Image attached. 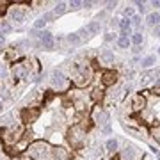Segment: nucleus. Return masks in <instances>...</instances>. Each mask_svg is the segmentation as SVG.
Listing matches in <instances>:
<instances>
[{
  "mask_svg": "<svg viewBox=\"0 0 160 160\" xmlns=\"http://www.w3.org/2000/svg\"><path fill=\"white\" fill-rule=\"evenodd\" d=\"M27 155L32 160H52V157H53V148L46 141H34L32 144H29Z\"/></svg>",
  "mask_w": 160,
  "mask_h": 160,
  "instance_id": "nucleus-1",
  "label": "nucleus"
},
{
  "mask_svg": "<svg viewBox=\"0 0 160 160\" xmlns=\"http://www.w3.org/2000/svg\"><path fill=\"white\" fill-rule=\"evenodd\" d=\"M50 84H52V89H53V91L61 92V91H68L71 80H69L68 77L61 71V69H53V71H52Z\"/></svg>",
  "mask_w": 160,
  "mask_h": 160,
  "instance_id": "nucleus-2",
  "label": "nucleus"
},
{
  "mask_svg": "<svg viewBox=\"0 0 160 160\" xmlns=\"http://www.w3.org/2000/svg\"><path fill=\"white\" fill-rule=\"evenodd\" d=\"M0 139L6 146H16L22 141V130H14V128H2L0 130Z\"/></svg>",
  "mask_w": 160,
  "mask_h": 160,
  "instance_id": "nucleus-3",
  "label": "nucleus"
},
{
  "mask_svg": "<svg viewBox=\"0 0 160 160\" xmlns=\"http://www.w3.org/2000/svg\"><path fill=\"white\" fill-rule=\"evenodd\" d=\"M68 141H69V144H71L73 148H80V146L84 144V141H86V130H84L80 125L71 126L69 132H68Z\"/></svg>",
  "mask_w": 160,
  "mask_h": 160,
  "instance_id": "nucleus-4",
  "label": "nucleus"
},
{
  "mask_svg": "<svg viewBox=\"0 0 160 160\" xmlns=\"http://www.w3.org/2000/svg\"><path fill=\"white\" fill-rule=\"evenodd\" d=\"M116 82H118V73H116L114 69H107V71H103L102 73V84L105 87L114 86Z\"/></svg>",
  "mask_w": 160,
  "mask_h": 160,
  "instance_id": "nucleus-5",
  "label": "nucleus"
},
{
  "mask_svg": "<svg viewBox=\"0 0 160 160\" xmlns=\"http://www.w3.org/2000/svg\"><path fill=\"white\" fill-rule=\"evenodd\" d=\"M11 73H12L14 78H23L25 75L29 73V64H27V62H14Z\"/></svg>",
  "mask_w": 160,
  "mask_h": 160,
  "instance_id": "nucleus-6",
  "label": "nucleus"
},
{
  "mask_svg": "<svg viewBox=\"0 0 160 160\" xmlns=\"http://www.w3.org/2000/svg\"><path fill=\"white\" fill-rule=\"evenodd\" d=\"M38 116H39V110L34 109V107H29V109H25L22 112V119L25 121V123H34V121L38 119Z\"/></svg>",
  "mask_w": 160,
  "mask_h": 160,
  "instance_id": "nucleus-7",
  "label": "nucleus"
},
{
  "mask_svg": "<svg viewBox=\"0 0 160 160\" xmlns=\"http://www.w3.org/2000/svg\"><path fill=\"white\" fill-rule=\"evenodd\" d=\"M39 39H41V45H43V48H46V50H52V48H53V36H52L48 30H43V32H39Z\"/></svg>",
  "mask_w": 160,
  "mask_h": 160,
  "instance_id": "nucleus-8",
  "label": "nucleus"
},
{
  "mask_svg": "<svg viewBox=\"0 0 160 160\" xmlns=\"http://www.w3.org/2000/svg\"><path fill=\"white\" fill-rule=\"evenodd\" d=\"M94 119H96V123H100V125H103V126H107V123H109V112L96 109V110H94Z\"/></svg>",
  "mask_w": 160,
  "mask_h": 160,
  "instance_id": "nucleus-9",
  "label": "nucleus"
},
{
  "mask_svg": "<svg viewBox=\"0 0 160 160\" xmlns=\"http://www.w3.org/2000/svg\"><path fill=\"white\" fill-rule=\"evenodd\" d=\"M53 158L55 160H71V155H69L68 149H64V148H53Z\"/></svg>",
  "mask_w": 160,
  "mask_h": 160,
  "instance_id": "nucleus-10",
  "label": "nucleus"
},
{
  "mask_svg": "<svg viewBox=\"0 0 160 160\" xmlns=\"http://www.w3.org/2000/svg\"><path fill=\"white\" fill-rule=\"evenodd\" d=\"M146 107V98L142 94H137V96H133V102H132V109L133 110H142Z\"/></svg>",
  "mask_w": 160,
  "mask_h": 160,
  "instance_id": "nucleus-11",
  "label": "nucleus"
},
{
  "mask_svg": "<svg viewBox=\"0 0 160 160\" xmlns=\"http://www.w3.org/2000/svg\"><path fill=\"white\" fill-rule=\"evenodd\" d=\"M12 6V4H11ZM14 7V6H12ZM23 16H25V12L20 9V7H14V9H11V22L14 23H22L23 22Z\"/></svg>",
  "mask_w": 160,
  "mask_h": 160,
  "instance_id": "nucleus-12",
  "label": "nucleus"
},
{
  "mask_svg": "<svg viewBox=\"0 0 160 160\" xmlns=\"http://www.w3.org/2000/svg\"><path fill=\"white\" fill-rule=\"evenodd\" d=\"M105 98V91H103V87H96V89H92L91 92V100L94 103H100Z\"/></svg>",
  "mask_w": 160,
  "mask_h": 160,
  "instance_id": "nucleus-13",
  "label": "nucleus"
},
{
  "mask_svg": "<svg viewBox=\"0 0 160 160\" xmlns=\"http://www.w3.org/2000/svg\"><path fill=\"white\" fill-rule=\"evenodd\" d=\"M100 61H102L103 64H114V53L110 50H103L102 53H100Z\"/></svg>",
  "mask_w": 160,
  "mask_h": 160,
  "instance_id": "nucleus-14",
  "label": "nucleus"
},
{
  "mask_svg": "<svg viewBox=\"0 0 160 160\" xmlns=\"http://www.w3.org/2000/svg\"><path fill=\"white\" fill-rule=\"evenodd\" d=\"M121 157L125 160H133L135 157H137V149L133 148V146H128L126 149H123V153H121Z\"/></svg>",
  "mask_w": 160,
  "mask_h": 160,
  "instance_id": "nucleus-15",
  "label": "nucleus"
},
{
  "mask_svg": "<svg viewBox=\"0 0 160 160\" xmlns=\"http://www.w3.org/2000/svg\"><path fill=\"white\" fill-rule=\"evenodd\" d=\"M148 25H151V27H157V25H160V14L158 12H151V14H148Z\"/></svg>",
  "mask_w": 160,
  "mask_h": 160,
  "instance_id": "nucleus-16",
  "label": "nucleus"
},
{
  "mask_svg": "<svg viewBox=\"0 0 160 160\" xmlns=\"http://www.w3.org/2000/svg\"><path fill=\"white\" fill-rule=\"evenodd\" d=\"M118 45H119L121 48H128V46H130V38H128V34H126V32H123V34L119 36Z\"/></svg>",
  "mask_w": 160,
  "mask_h": 160,
  "instance_id": "nucleus-17",
  "label": "nucleus"
},
{
  "mask_svg": "<svg viewBox=\"0 0 160 160\" xmlns=\"http://www.w3.org/2000/svg\"><path fill=\"white\" fill-rule=\"evenodd\" d=\"M100 29H102V23L100 22H91L89 27H87V32H89V34H98Z\"/></svg>",
  "mask_w": 160,
  "mask_h": 160,
  "instance_id": "nucleus-18",
  "label": "nucleus"
},
{
  "mask_svg": "<svg viewBox=\"0 0 160 160\" xmlns=\"http://www.w3.org/2000/svg\"><path fill=\"white\" fill-rule=\"evenodd\" d=\"M64 11H66V4H64V2H59L57 6L53 7V11H52V12H53L55 16H59V14H62Z\"/></svg>",
  "mask_w": 160,
  "mask_h": 160,
  "instance_id": "nucleus-19",
  "label": "nucleus"
},
{
  "mask_svg": "<svg viewBox=\"0 0 160 160\" xmlns=\"http://www.w3.org/2000/svg\"><path fill=\"white\" fill-rule=\"evenodd\" d=\"M105 148L109 149L110 153H114L116 149H118V141H116V139H109V141H107V144H105Z\"/></svg>",
  "mask_w": 160,
  "mask_h": 160,
  "instance_id": "nucleus-20",
  "label": "nucleus"
},
{
  "mask_svg": "<svg viewBox=\"0 0 160 160\" xmlns=\"http://www.w3.org/2000/svg\"><path fill=\"white\" fill-rule=\"evenodd\" d=\"M68 43H71V45H78V43H80L78 32H73V34H69V36H68Z\"/></svg>",
  "mask_w": 160,
  "mask_h": 160,
  "instance_id": "nucleus-21",
  "label": "nucleus"
},
{
  "mask_svg": "<svg viewBox=\"0 0 160 160\" xmlns=\"http://www.w3.org/2000/svg\"><path fill=\"white\" fill-rule=\"evenodd\" d=\"M9 30H11V25L7 22H2V20H0V36H4L6 32H9Z\"/></svg>",
  "mask_w": 160,
  "mask_h": 160,
  "instance_id": "nucleus-22",
  "label": "nucleus"
},
{
  "mask_svg": "<svg viewBox=\"0 0 160 160\" xmlns=\"http://www.w3.org/2000/svg\"><path fill=\"white\" fill-rule=\"evenodd\" d=\"M119 27H121V30H123V32H126V30H130L132 22H130V20H121V22H119Z\"/></svg>",
  "mask_w": 160,
  "mask_h": 160,
  "instance_id": "nucleus-23",
  "label": "nucleus"
},
{
  "mask_svg": "<svg viewBox=\"0 0 160 160\" xmlns=\"http://www.w3.org/2000/svg\"><path fill=\"white\" fill-rule=\"evenodd\" d=\"M151 64H155V57H153V55H149V57L144 59V61H142V68H149Z\"/></svg>",
  "mask_w": 160,
  "mask_h": 160,
  "instance_id": "nucleus-24",
  "label": "nucleus"
},
{
  "mask_svg": "<svg viewBox=\"0 0 160 160\" xmlns=\"http://www.w3.org/2000/svg\"><path fill=\"white\" fill-rule=\"evenodd\" d=\"M132 41L139 46L141 43H142V34H141V32H135V34H133V38H132Z\"/></svg>",
  "mask_w": 160,
  "mask_h": 160,
  "instance_id": "nucleus-25",
  "label": "nucleus"
},
{
  "mask_svg": "<svg viewBox=\"0 0 160 160\" xmlns=\"http://www.w3.org/2000/svg\"><path fill=\"white\" fill-rule=\"evenodd\" d=\"M45 25H46V22L43 20V18H39V20H38V22L34 23V29H43Z\"/></svg>",
  "mask_w": 160,
  "mask_h": 160,
  "instance_id": "nucleus-26",
  "label": "nucleus"
},
{
  "mask_svg": "<svg viewBox=\"0 0 160 160\" xmlns=\"http://www.w3.org/2000/svg\"><path fill=\"white\" fill-rule=\"evenodd\" d=\"M7 77V69H6V64L0 62V78H6Z\"/></svg>",
  "mask_w": 160,
  "mask_h": 160,
  "instance_id": "nucleus-27",
  "label": "nucleus"
},
{
  "mask_svg": "<svg viewBox=\"0 0 160 160\" xmlns=\"http://www.w3.org/2000/svg\"><path fill=\"white\" fill-rule=\"evenodd\" d=\"M153 137L157 139V142L160 144V126H157V128L153 130Z\"/></svg>",
  "mask_w": 160,
  "mask_h": 160,
  "instance_id": "nucleus-28",
  "label": "nucleus"
},
{
  "mask_svg": "<svg viewBox=\"0 0 160 160\" xmlns=\"http://www.w3.org/2000/svg\"><path fill=\"white\" fill-rule=\"evenodd\" d=\"M80 6H82V2H77V0H73V2H69V7H71V9H78Z\"/></svg>",
  "mask_w": 160,
  "mask_h": 160,
  "instance_id": "nucleus-29",
  "label": "nucleus"
},
{
  "mask_svg": "<svg viewBox=\"0 0 160 160\" xmlns=\"http://www.w3.org/2000/svg\"><path fill=\"white\" fill-rule=\"evenodd\" d=\"M132 22H133V25H141V16H137V14H135V16L132 18Z\"/></svg>",
  "mask_w": 160,
  "mask_h": 160,
  "instance_id": "nucleus-30",
  "label": "nucleus"
},
{
  "mask_svg": "<svg viewBox=\"0 0 160 160\" xmlns=\"http://www.w3.org/2000/svg\"><path fill=\"white\" fill-rule=\"evenodd\" d=\"M125 14H126V16H133V9H132V7H126Z\"/></svg>",
  "mask_w": 160,
  "mask_h": 160,
  "instance_id": "nucleus-31",
  "label": "nucleus"
},
{
  "mask_svg": "<svg viewBox=\"0 0 160 160\" xmlns=\"http://www.w3.org/2000/svg\"><path fill=\"white\" fill-rule=\"evenodd\" d=\"M137 7H139V11H141V12L146 11V7H144V2H137Z\"/></svg>",
  "mask_w": 160,
  "mask_h": 160,
  "instance_id": "nucleus-32",
  "label": "nucleus"
},
{
  "mask_svg": "<svg viewBox=\"0 0 160 160\" xmlns=\"http://www.w3.org/2000/svg\"><path fill=\"white\" fill-rule=\"evenodd\" d=\"M103 133H110V125L103 126Z\"/></svg>",
  "mask_w": 160,
  "mask_h": 160,
  "instance_id": "nucleus-33",
  "label": "nucleus"
},
{
  "mask_svg": "<svg viewBox=\"0 0 160 160\" xmlns=\"http://www.w3.org/2000/svg\"><path fill=\"white\" fill-rule=\"evenodd\" d=\"M114 39V34H107L105 36V41H112Z\"/></svg>",
  "mask_w": 160,
  "mask_h": 160,
  "instance_id": "nucleus-34",
  "label": "nucleus"
},
{
  "mask_svg": "<svg viewBox=\"0 0 160 160\" xmlns=\"http://www.w3.org/2000/svg\"><path fill=\"white\" fill-rule=\"evenodd\" d=\"M155 36H160V25H157V27H155Z\"/></svg>",
  "mask_w": 160,
  "mask_h": 160,
  "instance_id": "nucleus-35",
  "label": "nucleus"
},
{
  "mask_svg": "<svg viewBox=\"0 0 160 160\" xmlns=\"http://www.w3.org/2000/svg\"><path fill=\"white\" fill-rule=\"evenodd\" d=\"M116 7V2H109V9H114Z\"/></svg>",
  "mask_w": 160,
  "mask_h": 160,
  "instance_id": "nucleus-36",
  "label": "nucleus"
},
{
  "mask_svg": "<svg viewBox=\"0 0 160 160\" xmlns=\"http://www.w3.org/2000/svg\"><path fill=\"white\" fill-rule=\"evenodd\" d=\"M153 7H160V0H158V2L155 0V2H153Z\"/></svg>",
  "mask_w": 160,
  "mask_h": 160,
  "instance_id": "nucleus-37",
  "label": "nucleus"
},
{
  "mask_svg": "<svg viewBox=\"0 0 160 160\" xmlns=\"http://www.w3.org/2000/svg\"><path fill=\"white\" fill-rule=\"evenodd\" d=\"M4 41H6V39H4V36H0V45H2V43H4Z\"/></svg>",
  "mask_w": 160,
  "mask_h": 160,
  "instance_id": "nucleus-38",
  "label": "nucleus"
},
{
  "mask_svg": "<svg viewBox=\"0 0 160 160\" xmlns=\"http://www.w3.org/2000/svg\"><path fill=\"white\" fill-rule=\"evenodd\" d=\"M0 112H2V100H0Z\"/></svg>",
  "mask_w": 160,
  "mask_h": 160,
  "instance_id": "nucleus-39",
  "label": "nucleus"
},
{
  "mask_svg": "<svg viewBox=\"0 0 160 160\" xmlns=\"http://www.w3.org/2000/svg\"><path fill=\"white\" fill-rule=\"evenodd\" d=\"M77 160H80V158H77Z\"/></svg>",
  "mask_w": 160,
  "mask_h": 160,
  "instance_id": "nucleus-40",
  "label": "nucleus"
}]
</instances>
